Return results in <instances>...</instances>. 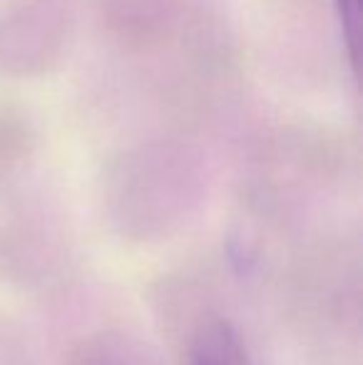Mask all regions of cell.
I'll use <instances>...</instances> for the list:
<instances>
[{"label": "cell", "mask_w": 363, "mask_h": 365, "mask_svg": "<svg viewBox=\"0 0 363 365\" xmlns=\"http://www.w3.org/2000/svg\"><path fill=\"white\" fill-rule=\"evenodd\" d=\"M75 0H10L0 8V73L43 77L53 73L73 43Z\"/></svg>", "instance_id": "cell-1"}, {"label": "cell", "mask_w": 363, "mask_h": 365, "mask_svg": "<svg viewBox=\"0 0 363 365\" xmlns=\"http://www.w3.org/2000/svg\"><path fill=\"white\" fill-rule=\"evenodd\" d=\"M107 33L130 53H147L172 43L187 18L192 0H97Z\"/></svg>", "instance_id": "cell-2"}, {"label": "cell", "mask_w": 363, "mask_h": 365, "mask_svg": "<svg viewBox=\"0 0 363 365\" xmlns=\"http://www.w3.org/2000/svg\"><path fill=\"white\" fill-rule=\"evenodd\" d=\"M189 365H254V361L237 328L224 318H217L197 333Z\"/></svg>", "instance_id": "cell-3"}, {"label": "cell", "mask_w": 363, "mask_h": 365, "mask_svg": "<svg viewBox=\"0 0 363 365\" xmlns=\"http://www.w3.org/2000/svg\"><path fill=\"white\" fill-rule=\"evenodd\" d=\"M336 20H339L341 40H344L346 55L354 68V75H359L361 68V0H334Z\"/></svg>", "instance_id": "cell-4"}]
</instances>
